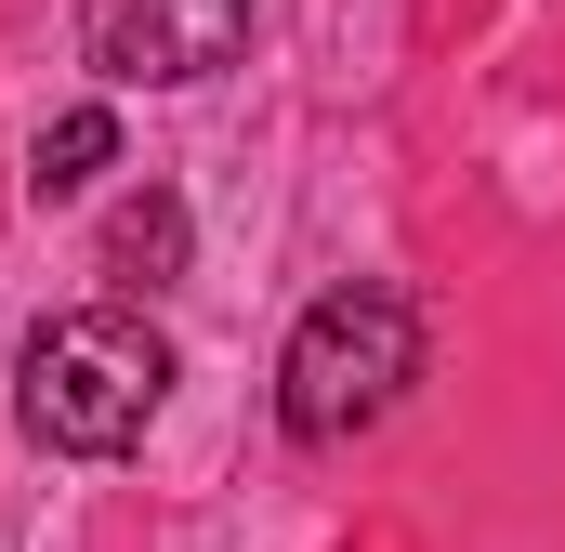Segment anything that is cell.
I'll use <instances>...</instances> for the list:
<instances>
[{
  "label": "cell",
  "instance_id": "6da1fadb",
  "mask_svg": "<svg viewBox=\"0 0 565 552\" xmlns=\"http://www.w3.org/2000/svg\"><path fill=\"white\" fill-rule=\"evenodd\" d=\"M158 395H171V342L145 329L132 302H66L13 355V408H26V434L53 460H119L158 421Z\"/></svg>",
  "mask_w": 565,
  "mask_h": 552
},
{
  "label": "cell",
  "instance_id": "7a4b0ae2",
  "mask_svg": "<svg viewBox=\"0 0 565 552\" xmlns=\"http://www.w3.org/2000/svg\"><path fill=\"white\" fill-rule=\"evenodd\" d=\"M408 382H422V302L395 276H355V289L302 302V329L277 355V421L302 447H355L369 421L408 408Z\"/></svg>",
  "mask_w": 565,
  "mask_h": 552
},
{
  "label": "cell",
  "instance_id": "3957f363",
  "mask_svg": "<svg viewBox=\"0 0 565 552\" xmlns=\"http://www.w3.org/2000/svg\"><path fill=\"white\" fill-rule=\"evenodd\" d=\"M79 53L119 93H198V79H224L250 53V0H93Z\"/></svg>",
  "mask_w": 565,
  "mask_h": 552
},
{
  "label": "cell",
  "instance_id": "277c9868",
  "mask_svg": "<svg viewBox=\"0 0 565 552\" xmlns=\"http://www.w3.org/2000/svg\"><path fill=\"white\" fill-rule=\"evenodd\" d=\"M106 158H119V119L106 106H66V119H40V145H26V198H79Z\"/></svg>",
  "mask_w": 565,
  "mask_h": 552
},
{
  "label": "cell",
  "instance_id": "5b68a950",
  "mask_svg": "<svg viewBox=\"0 0 565 552\" xmlns=\"http://www.w3.org/2000/svg\"><path fill=\"white\" fill-rule=\"evenodd\" d=\"M106 264L132 276V289H171V276H184V198H171V184H145L132 211L106 224Z\"/></svg>",
  "mask_w": 565,
  "mask_h": 552
}]
</instances>
